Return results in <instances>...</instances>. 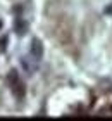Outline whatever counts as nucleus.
I'll return each mask as SVG.
<instances>
[{
	"label": "nucleus",
	"instance_id": "nucleus-2",
	"mask_svg": "<svg viewBox=\"0 0 112 121\" xmlns=\"http://www.w3.org/2000/svg\"><path fill=\"white\" fill-rule=\"evenodd\" d=\"M9 83L12 85V90H14V93L17 97H22V83H21V80H19V76H17V73L16 71H10V74H9Z\"/></svg>",
	"mask_w": 112,
	"mask_h": 121
},
{
	"label": "nucleus",
	"instance_id": "nucleus-3",
	"mask_svg": "<svg viewBox=\"0 0 112 121\" xmlns=\"http://www.w3.org/2000/svg\"><path fill=\"white\" fill-rule=\"evenodd\" d=\"M26 23H22V19L21 17H17L16 19V33H17V35H24L26 33Z\"/></svg>",
	"mask_w": 112,
	"mask_h": 121
},
{
	"label": "nucleus",
	"instance_id": "nucleus-1",
	"mask_svg": "<svg viewBox=\"0 0 112 121\" xmlns=\"http://www.w3.org/2000/svg\"><path fill=\"white\" fill-rule=\"evenodd\" d=\"M29 54H31V57L35 59L36 62H40V60H41V57H43V45H41V42L38 40V38H35V40L31 42Z\"/></svg>",
	"mask_w": 112,
	"mask_h": 121
}]
</instances>
